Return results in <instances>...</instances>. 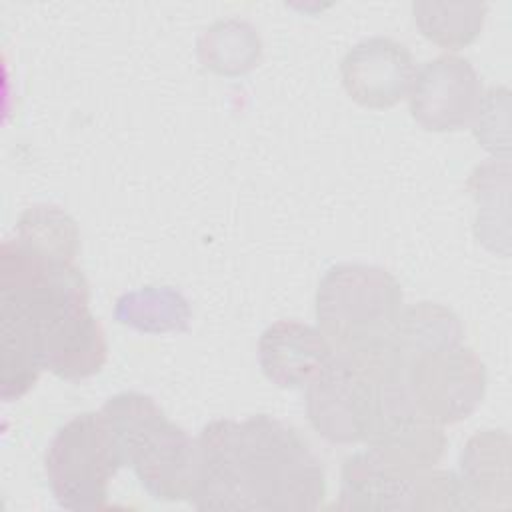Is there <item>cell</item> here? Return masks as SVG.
Here are the masks:
<instances>
[{"instance_id":"cell-1","label":"cell","mask_w":512,"mask_h":512,"mask_svg":"<svg viewBox=\"0 0 512 512\" xmlns=\"http://www.w3.org/2000/svg\"><path fill=\"white\" fill-rule=\"evenodd\" d=\"M326 474L300 432L256 414L242 422L214 420L196 438V510L302 512L322 506Z\"/></svg>"},{"instance_id":"cell-2","label":"cell","mask_w":512,"mask_h":512,"mask_svg":"<svg viewBox=\"0 0 512 512\" xmlns=\"http://www.w3.org/2000/svg\"><path fill=\"white\" fill-rule=\"evenodd\" d=\"M412 406L406 364L390 340L366 350L334 352L306 386L308 422L332 444H370Z\"/></svg>"},{"instance_id":"cell-3","label":"cell","mask_w":512,"mask_h":512,"mask_svg":"<svg viewBox=\"0 0 512 512\" xmlns=\"http://www.w3.org/2000/svg\"><path fill=\"white\" fill-rule=\"evenodd\" d=\"M142 488L156 500H188L194 484L196 438L166 418L146 394L122 392L100 408Z\"/></svg>"},{"instance_id":"cell-4","label":"cell","mask_w":512,"mask_h":512,"mask_svg":"<svg viewBox=\"0 0 512 512\" xmlns=\"http://www.w3.org/2000/svg\"><path fill=\"white\" fill-rule=\"evenodd\" d=\"M314 304L318 330L334 352H356L390 340L404 296L388 270L346 262L326 270Z\"/></svg>"},{"instance_id":"cell-5","label":"cell","mask_w":512,"mask_h":512,"mask_svg":"<svg viewBox=\"0 0 512 512\" xmlns=\"http://www.w3.org/2000/svg\"><path fill=\"white\" fill-rule=\"evenodd\" d=\"M122 466V450L102 412H84L60 426L44 456L52 496L72 512L104 508L110 480Z\"/></svg>"},{"instance_id":"cell-6","label":"cell","mask_w":512,"mask_h":512,"mask_svg":"<svg viewBox=\"0 0 512 512\" xmlns=\"http://www.w3.org/2000/svg\"><path fill=\"white\" fill-rule=\"evenodd\" d=\"M406 386L422 414L440 426L456 424L482 402L486 368L472 348L444 346L406 362Z\"/></svg>"},{"instance_id":"cell-7","label":"cell","mask_w":512,"mask_h":512,"mask_svg":"<svg viewBox=\"0 0 512 512\" xmlns=\"http://www.w3.org/2000/svg\"><path fill=\"white\" fill-rule=\"evenodd\" d=\"M410 96L412 118L430 132H454L470 126L484 92L470 60L442 54L416 70Z\"/></svg>"},{"instance_id":"cell-8","label":"cell","mask_w":512,"mask_h":512,"mask_svg":"<svg viewBox=\"0 0 512 512\" xmlns=\"http://www.w3.org/2000/svg\"><path fill=\"white\" fill-rule=\"evenodd\" d=\"M348 96L366 108H392L408 96L416 64L410 50L386 36H374L352 46L340 62Z\"/></svg>"},{"instance_id":"cell-9","label":"cell","mask_w":512,"mask_h":512,"mask_svg":"<svg viewBox=\"0 0 512 512\" xmlns=\"http://www.w3.org/2000/svg\"><path fill=\"white\" fill-rule=\"evenodd\" d=\"M332 356L334 348L326 336L298 320H278L258 340V364L264 376L280 388L308 386Z\"/></svg>"},{"instance_id":"cell-10","label":"cell","mask_w":512,"mask_h":512,"mask_svg":"<svg viewBox=\"0 0 512 512\" xmlns=\"http://www.w3.org/2000/svg\"><path fill=\"white\" fill-rule=\"evenodd\" d=\"M424 472V470H422ZM422 472H404L382 462L370 448L342 464L338 510H418Z\"/></svg>"},{"instance_id":"cell-11","label":"cell","mask_w":512,"mask_h":512,"mask_svg":"<svg viewBox=\"0 0 512 512\" xmlns=\"http://www.w3.org/2000/svg\"><path fill=\"white\" fill-rule=\"evenodd\" d=\"M40 358L44 370L62 380L94 376L108 358L102 324L92 316L90 308L58 320L40 336Z\"/></svg>"},{"instance_id":"cell-12","label":"cell","mask_w":512,"mask_h":512,"mask_svg":"<svg viewBox=\"0 0 512 512\" xmlns=\"http://www.w3.org/2000/svg\"><path fill=\"white\" fill-rule=\"evenodd\" d=\"M458 478L468 510L510 508V436L504 430L474 434L460 454Z\"/></svg>"},{"instance_id":"cell-13","label":"cell","mask_w":512,"mask_h":512,"mask_svg":"<svg viewBox=\"0 0 512 512\" xmlns=\"http://www.w3.org/2000/svg\"><path fill=\"white\" fill-rule=\"evenodd\" d=\"M368 446L382 462L398 470L422 472L442 460L446 436L440 424L412 408L390 422Z\"/></svg>"},{"instance_id":"cell-14","label":"cell","mask_w":512,"mask_h":512,"mask_svg":"<svg viewBox=\"0 0 512 512\" xmlns=\"http://www.w3.org/2000/svg\"><path fill=\"white\" fill-rule=\"evenodd\" d=\"M462 338V322L450 308L436 302H418L402 308L390 344L406 364L416 354L462 344Z\"/></svg>"},{"instance_id":"cell-15","label":"cell","mask_w":512,"mask_h":512,"mask_svg":"<svg viewBox=\"0 0 512 512\" xmlns=\"http://www.w3.org/2000/svg\"><path fill=\"white\" fill-rule=\"evenodd\" d=\"M260 56L262 40L246 20H218L198 38L202 66L222 76H238L252 70L258 66Z\"/></svg>"},{"instance_id":"cell-16","label":"cell","mask_w":512,"mask_h":512,"mask_svg":"<svg viewBox=\"0 0 512 512\" xmlns=\"http://www.w3.org/2000/svg\"><path fill=\"white\" fill-rule=\"evenodd\" d=\"M484 2H414L412 16L424 38L448 50L472 44L484 26Z\"/></svg>"},{"instance_id":"cell-17","label":"cell","mask_w":512,"mask_h":512,"mask_svg":"<svg viewBox=\"0 0 512 512\" xmlns=\"http://www.w3.org/2000/svg\"><path fill=\"white\" fill-rule=\"evenodd\" d=\"M14 240L56 262L74 264L80 250V230L74 218L48 204H36L22 212Z\"/></svg>"},{"instance_id":"cell-18","label":"cell","mask_w":512,"mask_h":512,"mask_svg":"<svg viewBox=\"0 0 512 512\" xmlns=\"http://www.w3.org/2000/svg\"><path fill=\"white\" fill-rule=\"evenodd\" d=\"M114 316L140 332H182L190 324V306L172 288H142L120 296Z\"/></svg>"}]
</instances>
